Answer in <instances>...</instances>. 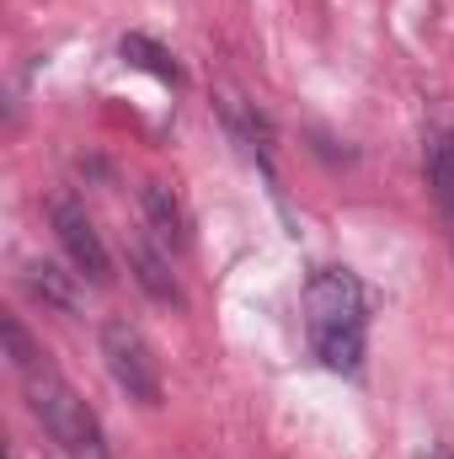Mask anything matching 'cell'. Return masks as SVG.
Wrapping results in <instances>:
<instances>
[{
  "label": "cell",
  "mask_w": 454,
  "mask_h": 459,
  "mask_svg": "<svg viewBox=\"0 0 454 459\" xmlns=\"http://www.w3.org/2000/svg\"><path fill=\"white\" fill-rule=\"evenodd\" d=\"M423 459H454V455H450V449H428Z\"/></svg>",
  "instance_id": "30bf717a"
},
{
  "label": "cell",
  "mask_w": 454,
  "mask_h": 459,
  "mask_svg": "<svg viewBox=\"0 0 454 459\" xmlns=\"http://www.w3.org/2000/svg\"><path fill=\"white\" fill-rule=\"evenodd\" d=\"M75 278H81V273H65L59 262H27V267H22L27 294L43 299V305H54V310H70V305H75Z\"/></svg>",
  "instance_id": "ba28073f"
},
{
  "label": "cell",
  "mask_w": 454,
  "mask_h": 459,
  "mask_svg": "<svg viewBox=\"0 0 454 459\" xmlns=\"http://www.w3.org/2000/svg\"><path fill=\"white\" fill-rule=\"evenodd\" d=\"M300 310H305V337H310L316 363L327 374H347V379L363 374V358H369V294H363V278L353 267H337V262L310 267Z\"/></svg>",
  "instance_id": "6da1fadb"
},
{
  "label": "cell",
  "mask_w": 454,
  "mask_h": 459,
  "mask_svg": "<svg viewBox=\"0 0 454 459\" xmlns=\"http://www.w3.org/2000/svg\"><path fill=\"white\" fill-rule=\"evenodd\" d=\"M128 267H134V283H139L150 299H161V305H182V289H177V278L166 273V256H161V251L134 246V251H128Z\"/></svg>",
  "instance_id": "9c48e42d"
},
{
  "label": "cell",
  "mask_w": 454,
  "mask_h": 459,
  "mask_svg": "<svg viewBox=\"0 0 454 459\" xmlns=\"http://www.w3.org/2000/svg\"><path fill=\"white\" fill-rule=\"evenodd\" d=\"M423 177H428L433 204L454 220V128H433L423 139Z\"/></svg>",
  "instance_id": "8992f818"
},
{
  "label": "cell",
  "mask_w": 454,
  "mask_h": 459,
  "mask_svg": "<svg viewBox=\"0 0 454 459\" xmlns=\"http://www.w3.org/2000/svg\"><path fill=\"white\" fill-rule=\"evenodd\" d=\"M118 54H123V65H128V70H144V75H155L161 86H188V75H182L177 54H171V48H161V43H155V38H144V32H128V38L118 43Z\"/></svg>",
  "instance_id": "52a82bcc"
},
{
  "label": "cell",
  "mask_w": 454,
  "mask_h": 459,
  "mask_svg": "<svg viewBox=\"0 0 454 459\" xmlns=\"http://www.w3.org/2000/svg\"><path fill=\"white\" fill-rule=\"evenodd\" d=\"M139 204H144V220H150L155 240H161L166 251H182V246H188V209H182V198H177L166 182H144V187H139Z\"/></svg>",
  "instance_id": "5b68a950"
},
{
  "label": "cell",
  "mask_w": 454,
  "mask_h": 459,
  "mask_svg": "<svg viewBox=\"0 0 454 459\" xmlns=\"http://www.w3.org/2000/svg\"><path fill=\"white\" fill-rule=\"evenodd\" d=\"M102 363H108L113 385L128 395V401H139V406H161V401H166L161 358H155L150 337H144L134 321H123V316H118V321L102 326Z\"/></svg>",
  "instance_id": "3957f363"
},
{
  "label": "cell",
  "mask_w": 454,
  "mask_h": 459,
  "mask_svg": "<svg viewBox=\"0 0 454 459\" xmlns=\"http://www.w3.org/2000/svg\"><path fill=\"white\" fill-rule=\"evenodd\" d=\"M22 374V390H27V411L38 417V428L48 433V444L65 459H108V433H102V417L86 406V395L43 358H32Z\"/></svg>",
  "instance_id": "7a4b0ae2"
},
{
  "label": "cell",
  "mask_w": 454,
  "mask_h": 459,
  "mask_svg": "<svg viewBox=\"0 0 454 459\" xmlns=\"http://www.w3.org/2000/svg\"><path fill=\"white\" fill-rule=\"evenodd\" d=\"M48 220H54V235H59V246H65L70 273H81L86 283H113V256H108L97 225H92V214H86L75 198H59V204L48 209Z\"/></svg>",
  "instance_id": "277c9868"
}]
</instances>
